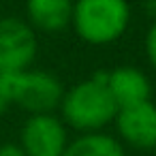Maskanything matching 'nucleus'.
Here are the masks:
<instances>
[{"instance_id": "nucleus-9", "label": "nucleus", "mask_w": 156, "mask_h": 156, "mask_svg": "<svg viewBox=\"0 0 156 156\" xmlns=\"http://www.w3.org/2000/svg\"><path fill=\"white\" fill-rule=\"evenodd\" d=\"M64 156H126V154H124V145L118 139L101 130H94V133H83L73 143H69Z\"/></svg>"}, {"instance_id": "nucleus-11", "label": "nucleus", "mask_w": 156, "mask_h": 156, "mask_svg": "<svg viewBox=\"0 0 156 156\" xmlns=\"http://www.w3.org/2000/svg\"><path fill=\"white\" fill-rule=\"evenodd\" d=\"M145 54H147L150 64L156 69V20H154V24L150 26V30L145 34Z\"/></svg>"}, {"instance_id": "nucleus-10", "label": "nucleus", "mask_w": 156, "mask_h": 156, "mask_svg": "<svg viewBox=\"0 0 156 156\" xmlns=\"http://www.w3.org/2000/svg\"><path fill=\"white\" fill-rule=\"evenodd\" d=\"M13 105V73H0V115Z\"/></svg>"}, {"instance_id": "nucleus-7", "label": "nucleus", "mask_w": 156, "mask_h": 156, "mask_svg": "<svg viewBox=\"0 0 156 156\" xmlns=\"http://www.w3.org/2000/svg\"><path fill=\"white\" fill-rule=\"evenodd\" d=\"M107 88L118 107L150 101L152 96V83L147 75L137 66H115L113 71H109Z\"/></svg>"}, {"instance_id": "nucleus-2", "label": "nucleus", "mask_w": 156, "mask_h": 156, "mask_svg": "<svg viewBox=\"0 0 156 156\" xmlns=\"http://www.w3.org/2000/svg\"><path fill=\"white\" fill-rule=\"evenodd\" d=\"M130 22L126 0H75L71 24L81 41L90 45H109L118 41Z\"/></svg>"}, {"instance_id": "nucleus-4", "label": "nucleus", "mask_w": 156, "mask_h": 156, "mask_svg": "<svg viewBox=\"0 0 156 156\" xmlns=\"http://www.w3.org/2000/svg\"><path fill=\"white\" fill-rule=\"evenodd\" d=\"M39 43L32 26L20 17L0 20V73H22L34 62Z\"/></svg>"}, {"instance_id": "nucleus-13", "label": "nucleus", "mask_w": 156, "mask_h": 156, "mask_svg": "<svg viewBox=\"0 0 156 156\" xmlns=\"http://www.w3.org/2000/svg\"><path fill=\"white\" fill-rule=\"evenodd\" d=\"M141 5H143L145 13H147L152 20H156V0H141Z\"/></svg>"}, {"instance_id": "nucleus-8", "label": "nucleus", "mask_w": 156, "mask_h": 156, "mask_svg": "<svg viewBox=\"0 0 156 156\" xmlns=\"http://www.w3.org/2000/svg\"><path fill=\"white\" fill-rule=\"evenodd\" d=\"M26 13L32 28L58 32L71 24L73 0H26Z\"/></svg>"}, {"instance_id": "nucleus-6", "label": "nucleus", "mask_w": 156, "mask_h": 156, "mask_svg": "<svg viewBox=\"0 0 156 156\" xmlns=\"http://www.w3.org/2000/svg\"><path fill=\"white\" fill-rule=\"evenodd\" d=\"M113 122L124 143L137 150L156 147V105L152 101L118 107Z\"/></svg>"}, {"instance_id": "nucleus-12", "label": "nucleus", "mask_w": 156, "mask_h": 156, "mask_svg": "<svg viewBox=\"0 0 156 156\" xmlns=\"http://www.w3.org/2000/svg\"><path fill=\"white\" fill-rule=\"evenodd\" d=\"M0 156H26V152L22 150V145L5 143V145H0Z\"/></svg>"}, {"instance_id": "nucleus-5", "label": "nucleus", "mask_w": 156, "mask_h": 156, "mask_svg": "<svg viewBox=\"0 0 156 156\" xmlns=\"http://www.w3.org/2000/svg\"><path fill=\"white\" fill-rule=\"evenodd\" d=\"M22 150L26 156H64L66 128L54 113H32L22 126Z\"/></svg>"}, {"instance_id": "nucleus-1", "label": "nucleus", "mask_w": 156, "mask_h": 156, "mask_svg": "<svg viewBox=\"0 0 156 156\" xmlns=\"http://www.w3.org/2000/svg\"><path fill=\"white\" fill-rule=\"evenodd\" d=\"M107 77L109 71L101 69L90 79H83L73 88L64 90L60 103L62 122L81 133H94L113 122L118 105L107 88Z\"/></svg>"}, {"instance_id": "nucleus-3", "label": "nucleus", "mask_w": 156, "mask_h": 156, "mask_svg": "<svg viewBox=\"0 0 156 156\" xmlns=\"http://www.w3.org/2000/svg\"><path fill=\"white\" fill-rule=\"evenodd\" d=\"M64 96L62 81L47 71H22L13 73V105H20L30 115L51 113L60 107Z\"/></svg>"}]
</instances>
